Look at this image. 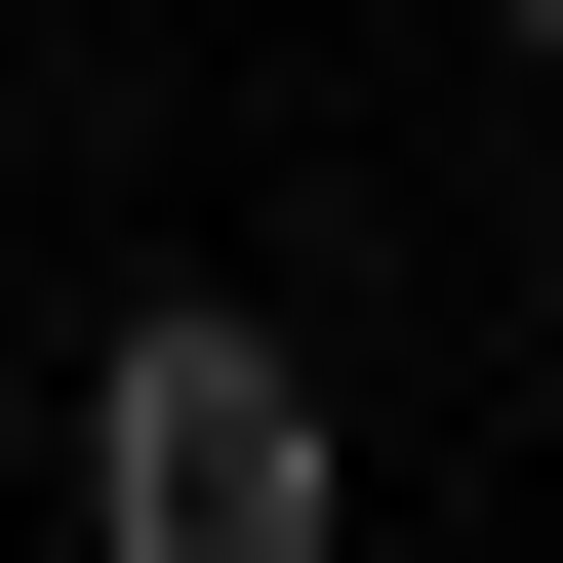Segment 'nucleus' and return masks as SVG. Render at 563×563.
<instances>
[{
  "label": "nucleus",
  "mask_w": 563,
  "mask_h": 563,
  "mask_svg": "<svg viewBox=\"0 0 563 563\" xmlns=\"http://www.w3.org/2000/svg\"><path fill=\"white\" fill-rule=\"evenodd\" d=\"M322 523H363V443H322V363H282L242 282H162V322L81 363V563H322Z\"/></svg>",
  "instance_id": "obj_1"
},
{
  "label": "nucleus",
  "mask_w": 563,
  "mask_h": 563,
  "mask_svg": "<svg viewBox=\"0 0 563 563\" xmlns=\"http://www.w3.org/2000/svg\"><path fill=\"white\" fill-rule=\"evenodd\" d=\"M523 322H563V201H523Z\"/></svg>",
  "instance_id": "obj_2"
},
{
  "label": "nucleus",
  "mask_w": 563,
  "mask_h": 563,
  "mask_svg": "<svg viewBox=\"0 0 563 563\" xmlns=\"http://www.w3.org/2000/svg\"><path fill=\"white\" fill-rule=\"evenodd\" d=\"M483 41H563V0H483Z\"/></svg>",
  "instance_id": "obj_3"
}]
</instances>
